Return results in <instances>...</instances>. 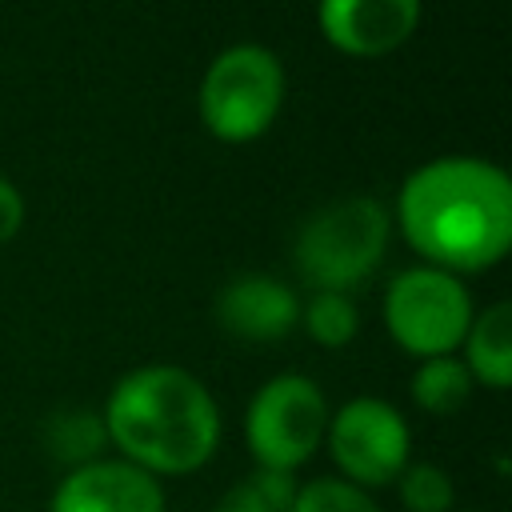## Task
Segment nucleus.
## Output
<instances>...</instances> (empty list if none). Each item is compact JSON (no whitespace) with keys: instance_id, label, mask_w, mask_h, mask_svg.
<instances>
[{"instance_id":"obj_1","label":"nucleus","mask_w":512,"mask_h":512,"mask_svg":"<svg viewBox=\"0 0 512 512\" xmlns=\"http://www.w3.org/2000/svg\"><path fill=\"white\" fill-rule=\"evenodd\" d=\"M396 224L424 264L488 272L512 248V180L480 156H436L404 176Z\"/></svg>"},{"instance_id":"obj_2","label":"nucleus","mask_w":512,"mask_h":512,"mask_svg":"<svg viewBox=\"0 0 512 512\" xmlns=\"http://www.w3.org/2000/svg\"><path fill=\"white\" fill-rule=\"evenodd\" d=\"M108 448L140 472L192 476L220 448V408L200 376L180 364H140L124 372L100 408Z\"/></svg>"},{"instance_id":"obj_3","label":"nucleus","mask_w":512,"mask_h":512,"mask_svg":"<svg viewBox=\"0 0 512 512\" xmlns=\"http://www.w3.org/2000/svg\"><path fill=\"white\" fill-rule=\"evenodd\" d=\"M388 228V208L376 196L328 200L296 232V268L312 292H352L384 260Z\"/></svg>"},{"instance_id":"obj_4","label":"nucleus","mask_w":512,"mask_h":512,"mask_svg":"<svg viewBox=\"0 0 512 512\" xmlns=\"http://www.w3.org/2000/svg\"><path fill=\"white\" fill-rule=\"evenodd\" d=\"M200 120L224 144L264 136L284 104V64L264 44H232L212 56L200 80Z\"/></svg>"},{"instance_id":"obj_5","label":"nucleus","mask_w":512,"mask_h":512,"mask_svg":"<svg viewBox=\"0 0 512 512\" xmlns=\"http://www.w3.org/2000/svg\"><path fill=\"white\" fill-rule=\"evenodd\" d=\"M328 432V396L304 372H280L264 380L244 408V448L256 468L296 472L320 448Z\"/></svg>"},{"instance_id":"obj_6","label":"nucleus","mask_w":512,"mask_h":512,"mask_svg":"<svg viewBox=\"0 0 512 512\" xmlns=\"http://www.w3.org/2000/svg\"><path fill=\"white\" fill-rule=\"evenodd\" d=\"M476 308L460 276L432 268V264H412L396 272L384 288V328L416 360L428 356H452L472 324Z\"/></svg>"},{"instance_id":"obj_7","label":"nucleus","mask_w":512,"mask_h":512,"mask_svg":"<svg viewBox=\"0 0 512 512\" xmlns=\"http://www.w3.org/2000/svg\"><path fill=\"white\" fill-rule=\"evenodd\" d=\"M324 448L340 480L376 492L396 484V476L412 460V432L396 404L380 396H352L336 412H328Z\"/></svg>"},{"instance_id":"obj_8","label":"nucleus","mask_w":512,"mask_h":512,"mask_svg":"<svg viewBox=\"0 0 512 512\" xmlns=\"http://www.w3.org/2000/svg\"><path fill=\"white\" fill-rule=\"evenodd\" d=\"M164 484L120 456H100L68 468L48 500V512H164Z\"/></svg>"},{"instance_id":"obj_9","label":"nucleus","mask_w":512,"mask_h":512,"mask_svg":"<svg viewBox=\"0 0 512 512\" xmlns=\"http://www.w3.org/2000/svg\"><path fill=\"white\" fill-rule=\"evenodd\" d=\"M320 36L348 56H384L420 24V0H316Z\"/></svg>"},{"instance_id":"obj_10","label":"nucleus","mask_w":512,"mask_h":512,"mask_svg":"<svg viewBox=\"0 0 512 512\" xmlns=\"http://www.w3.org/2000/svg\"><path fill=\"white\" fill-rule=\"evenodd\" d=\"M216 324L236 340L272 344L300 328V296L268 272H240L216 292Z\"/></svg>"},{"instance_id":"obj_11","label":"nucleus","mask_w":512,"mask_h":512,"mask_svg":"<svg viewBox=\"0 0 512 512\" xmlns=\"http://www.w3.org/2000/svg\"><path fill=\"white\" fill-rule=\"evenodd\" d=\"M456 352H460L472 384L504 392L512 384V304L496 300V304L480 308Z\"/></svg>"},{"instance_id":"obj_12","label":"nucleus","mask_w":512,"mask_h":512,"mask_svg":"<svg viewBox=\"0 0 512 512\" xmlns=\"http://www.w3.org/2000/svg\"><path fill=\"white\" fill-rule=\"evenodd\" d=\"M40 444L68 472V468H84V464L100 460L104 448H108V432H104L100 412H92V408H60V412H52L44 420Z\"/></svg>"},{"instance_id":"obj_13","label":"nucleus","mask_w":512,"mask_h":512,"mask_svg":"<svg viewBox=\"0 0 512 512\" xmlns=\"http://www.w3.org/2000/svg\"><path fill=\"white\" fill-rule=\"evenodd\" d=\"M472 388L476 384H472V376H468V368H464V360L456 352L420 360L412 380H408V396L428 416H456L472 400Z\"/></svg>"},{"instance_id":"obj_14","label":"nucleus","mask_w":512,"mask_h":512,"mask_svg":"<svg viewBox=\"0 0 512 512\" xmlns=\"http://www.w3.org/2000/svg\"><path fill=\"white\" fill-rule=\"evenodd\" d=\"M300 328L320 348H344L360 332V312L348 292H312L300 300Z\"/></svg>"},{"instance_id":"obj_15","label":"nucleus","mask_w":512,"mask_h":512,"mask_svg":"<svg viewBox=\"0 0 512 512\" xmlns=\"http://www.w3.org/2000/svg\"><path fill=\"white\" fill-rule=\"evenodd\" d=\"M396 496L404 512H452L456 508V480L436 460H408L396 476Z\"/></svg>"},{"instance_id":"obj_16","label":"nucleus","mask_w":512,"mask_h":512,"mask_svg":"<svg viewBox=\"0 0 512 512\" xmlns=\"http://www.w3.org/2000/svg\"><path fill=\"white\" fill-rule=\"evenodd\" d=\"M292 512H384V508L376 504L372 492H364L340 476H320V480L300 484Z\"/></svg>"},{"instance_id":"obj_17","label":"nucleus","mask_w":512,"mask_h":512,"mask_svg":"<svg viewBox=\"0 0 512 512\" xmlns=\"http://www.w3.org/2000/svg\"><path fill=\"white\" fill-rule=\"evenodd\" d=\"M248 480L256 484V492L264 496V504H268L272 512H292V500H296V492H300V480H296V472L256 468Z\"/></svg>"},{"instance_id":"obj_18","label":"nucleus","mask_w":512,"mask_h":512,"mask_svg":"<svg viewBox=\"0 0 512 512\" xmlns=\"http://www.w3.org/2000/svg\"><path fill=\"white\" fill-rule=\"evenodd\" d=\"M20 224H24V196L8 176H0V244L12 240Z\"/></svg>"},{"instance_id":"obj_19","label":"nucleus","mask_w":512,"mask_h":512,"mask_svg":"<svg viewBox=\"0 0 512 512\" xmlns=\"http://www.w3.org/2000/svg\"><path fill=\"white\" fill-rule=\"evenodd\" d=\"M212 512H272V508L264 504V496L256 492V484L244 476V480H236V484L216 500Z\"/></svg>"},{"instance_id":"obj_20","label":"nucleus","mask_w":512,"mask_h":512,"mask_svg":"<svg viewBox=\"0 0 512 512\" xmlns=\"http://www.w3.org/2000/svg\"><path fill=\"white\" fill-rule=\"evenodd\" d=\"M452 512H460V508H452Z\"/></svg>"}]
</instances>
